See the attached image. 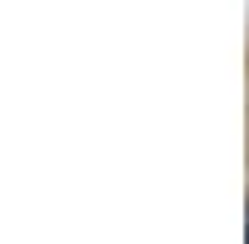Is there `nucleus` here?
Returning a JSON list of instances; mask_svg holds the SVG:
<instances>
[]
</instances>
